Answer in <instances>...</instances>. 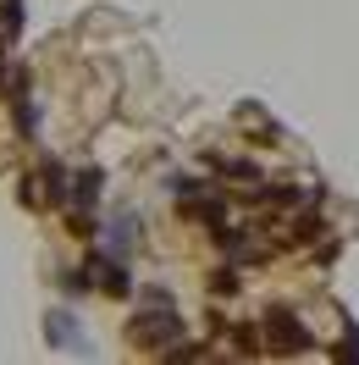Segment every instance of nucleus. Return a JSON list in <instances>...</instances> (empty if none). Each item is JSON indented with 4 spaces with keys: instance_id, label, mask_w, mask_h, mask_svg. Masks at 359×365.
<instances>
[{
    "instance_id": "1",
    "label": "nucleus",
    "mask_w": 359,
    "mask_h": 365,
    "mask_svg": "<svg viewBox=\"0 0 359 365\" xmlns=\"http://www.w3.org/2000/svg\"><path fill=\"white\" fill-rule=\"evenodd\" d=\"M177 332H182V321L172 310V299H160V310H144L133 321V343H144V349H172Z\"/></svg>"
},
{
    "instance_id": "2",
    "label": "nucleus",
    "mask_w": 359,
    "mask_h": 365,
    "mask_svg": "<svg viewBox=\"0 0 359 365\" xmlns=\"http://www.w3.org/2000/svg\"><path fill=\"white\" fill-rule=\"evenodd\" d=\"M266 338H271L276 354H304V349H315V338L304 332V321L293 316V310H282V304L266 310Z\"/></svg>"
},
{
    "instance_id": "3",
    "label": "nucleus",
    "mask_w": 359,
    "mask_h": 365,
    "mask_svg": "<svg viewBox=\"0 0 359 365\" xmlns=\"http://www.w3.org/2000/svg\"><path fill=\"white\" fill-rule=\"evenodd\" d=\"M89 277H100V288H105L111 299H128V294H133V277H128V266H122V260L94 255V260H89Z\"/></svg>"
},
{
    "instance_id": "4",
    "label": "nucleus",
    "mask_w": 359,
    "mask_h": 365,
    "mask_svg": "<svg viewBox=\"0 0 359 365\" xmlns=\"http://www.w3.org/2000/svg\"><path fill=\"white\" fill-rule=\"evenodd\" d=\"M100 188H105V172H100V166H89V172H78V178L67 182V200L78 205V216H89V210H94Z\"/></svg>"
},
{
    "instance_id": "5",
    "label": "nucleus",
    "mask_w": 359,
    "mask_h": 365,
    "mask_svg": "<svg viewBox=\"0 0 359 365\" xmlns=\"http://www.w3.org/2000/svg\"><path fill=\"white\" fill-rule=\"evenodd\" d=\"M50 343H56V349L78 343V321H72L67 310H50Z\"/></svg>"
},
{
    "instance_id": "6",
    "label": "nucleus",
    "mask_w": 359,
    "mask_h": 365,
    "mask_svg": "<svg viewBox=\"0 0 359 365\" xmlns=\"http://www.w3.org/2000/svg\"><path fill=\"white\" fill-rule=\"evenodd\" d=\"M133 232H138L133 216H116L111 227H105V238H111V250H128V244H133Z\"/></svg>"
},
{
    "instance_id": "7",
    "label": "nucleus",
    "mask_w": 359,
    "mask_h": 365,
    "mask_svg": "<svg viewBox=\"0 0 359 365\" xmlns=\"http://www.w3.org/2000/svg\"><path fill=\"white\" fill-rule=\"evenodd\" d=\"M337 354H343V360H359V327H354V321H343V343H337Z\"/></svg>"
},
{
    "instance_id": "8",
    "label": "nucleus",
    "mask_w": 359,
    "mask_h": 365,
    "mask_svg": "<svg viewBox=\"0 0 359 365\" xmlns=\"http://www.w3.org/2000/svg\"><path fill=\"white\" fill-rule=\"evenodd\" d=\"M0 23H6V34H17L23 28V0H0Z\"/></svg>"
},
{
    "instance_id": "9",
    "label": "nucleus",
    "mask_w": 359,
    "mask_h": 365,
    "mask_svg": "<svg viewBox=\"0 0 359 365\" xmlns=\"http://www.w3.org/2000/svg\"><path fill=\"white\" fill-rule=\"evenodd\" d=\"M210 282H216V294H238V277H232V272H216Z\"/></svg>"
},
{
    "instance_id": "10",
    "label": "nucleus",
    "mask_w": 359,
    "mask_h": 365,
    "mask_svg": "<svg viewBox=\"0 0 359 365\" xmlns=\"http://www.w3.org/2000/svg\"><path fill=\"white\" fill-rule=\"evenodd\" d=\"M232 343H238V349H244V354H249V349L260 343V332H249V327H238V332H232Z\"/></svg>"
}]
</instances>
